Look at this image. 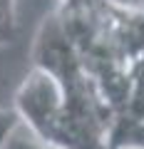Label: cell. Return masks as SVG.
<instances>
[{
    "instance_id": "2",
    "label": "cell",
    "mask_w": 144,
    "mask_h": 149,
    "mask_svg": "<svg viewBox=\"0 0 144 149\" xmlns=\"http://www.w3.org/2000/svg\"><path fill=\"white\" fill-rule=\"evenodd\" d=\"M119 3H124V5H127V0H119Z\"/></svg>"
},
{
    "instance_id": "1",
    "label": "cell",
    "mask_w": 144,
    "mask_h": 149,
    "mask_svg": "<svg viewBox=\"0 0 144 149\" xmlns=\"http://www.w3.org/2000/svg\"><path fill=\"white\" fill-rule=\"evenodd\" d=\"M22 124V117L17 114V109H5V107H0V149H5L10 137L17 132V127Z\"/></svg>"
}]
</instances>
